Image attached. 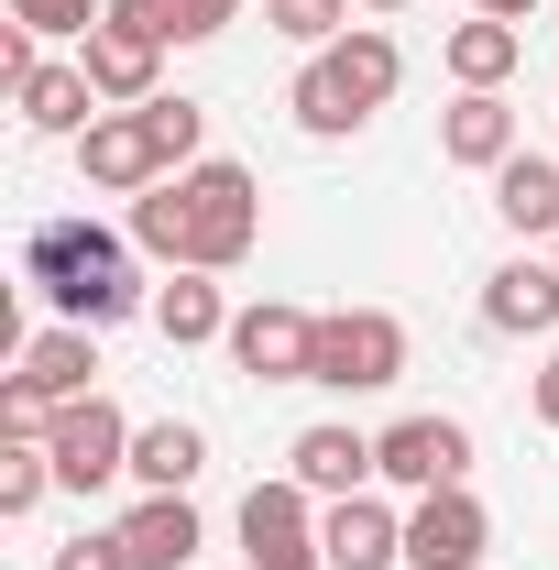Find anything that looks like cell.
Masks as SVG:
<instances>
[{"label": "cell", "instance_id": "6da1fadb", "mask_svg": "<svg viewBox=\"0 0 559 570\" xmlns=\"http://www.w3.org/2000/svg\"><path fill=\"white\" fill-rule=\"evenodd\" d=\"M264 242V187H253V165H187V176H165V187H143L133 198V253L154 264H198V275H231L242 253Z\"/></svg>", "mask_w": 559, "mask_h": 570}, {"label": "cell", "instance_id": "7a4b0ae2", "mask_svg": "<svg viewBox=\"0 0 559 570\" xmlns=\"http://www.w3.org/2000/svg\"><path fill=\"white\" fill-rule=\"evenodd\" d=\"M22 285L77 318V330H121V318H154V296L133 275V242L121 230H99V219H45L33 242H22Z\"/></svg>", "mask_w": 559, "mask_h": 570}, {"label": "cell", "instance_id": "3957f363", "mask_svg": "<svg viewBox=\"0 0 559 570\" xmlns=\"http://www.w3.org/2000/svg\"><path fill=\"white\" fill-rule=\"evenodd\" d=\"M395 88H406V45H395L384 22H351L341 45H318V56L296 67L285 110H296V132H307V142H351Z\"/></svg>", "mask_w": 559, "mask_h": 570}, {"label": "cell", "instance_id": "277c9868", "mask_svg": "<svg viewBox=\"0 0 559 570\" xmlns=\"http://www.w3.org/2000/svg\"><path fill=\"white\" fill-rule=\"evenodd\" d=\"M307 384H330V395H384V384H406V318H395V307H330Z\"/></svg>", "mask_w": 559, "mask_h": 570}, {"label": "cell", "instance_id": "5b68a950", "mask_svg": "<svg viewBox=\"0 0 559 570\" xmlns=\"http://www.w3.org/2000/svg\"><path fill=\"white\" fill-rule=\"evenodd\" d=\"M45 450H56V483L67 494H99V483H133V417L110 395H77L45 417Z\"/></svg>", "mask_w": 559, "mask_h": 570}, {"label": "cell", "instance_id": "8992f818", "mask_svg": "<svg viewBox=\"0 0 559 570\" xmlns=\"http://www.w3.org/2000/svg\"><path fill=\"white\" fill-rule=\"evenodd\" d=\"M373 472L395 483V494H450V483H472V428L461 417H395L373 428Z\"/></svg>", "mask_w": 559, "mask_h": 570}, {"label": "cell", "instance_id": "52a82bcc", "mask_svg": "<svg viewBox=\"0 0 559 570\" xmlns=\"http://www.w3.org/2000/svg\"><path fill=\"white\" fill-rule=\"evenodd\" d=\"M219 352H231V373H253V384H307V373H318V318L285 307V296H253Z\"/></svg>", "mask_w": 559, "mask_h": 570}, {"label": "cell", "instance_id": "ba28073f", "mask_svg": "<svg viewBox=\"0 0 559 570\" xmlns=\"http://www.w3.org/2000/svg\"><path fill=\"white\" fill-rule=\"evenodd\" d=\"M231 538H242V560H253V570H296V560H318V494H307L296 472H275V483H253V494H242Z\"/></svg>", "mask_w": 559, "mask_h": 570}, {"label": "cell", "instance_id": "9c48e42d", "mask_svg": "<svg viewBox=\"0 0 559 570\" xmlns=\"http://www.w3.org/2000/svg\"><path fill=\"white\" fill-rule=\"evenodd\" d=\"M483 549H493V515L472 483L406 504V570H483Z\"/></svg>", "mask_w": 559, "mask_h": 570}, {"label": "cell", "instance_id": "30bf717a", "mask_svg": "<svg viewBox=\"0 0 559 570\" xmlns=\"http://www.w3.org/2000/svg\"><path fill=\"white\" fill-rule=\"evenodd\" d=\"M318 560L330 570H406V504H384V494L318 504Z\"/></svg>", "mask_w": 559, "mask_h": 570}, {"label": "cell", "instance_id": "8fae6325", "mask_svg": "<svg viewBox=\"0 0 559 570\" xmlns=\"http://www.w3.org/2000/svg\"><path fill=\"white\" fill-rule=\"evenodd\" d=\"M285 472L307 483L318 504H341V494H373L384 472H373V428H351V417H318V428H296L285 439Z\"/></svg>", "mask_w": 559, "mask_h": 570}, {"label": "cell", "instance_id": "7c38bea8", "mask_svg": "<svg viewBox=\"0 0 559 570\" xmlns=\"http://www.w3.org/2000/svg\"><path fill=\"white\" fill-rule=\"evenodd\" d=\"M77 176L99 187V198H143V187H165V154L143 132V110H99L88 132H77Z\"/></svg>", "mask_w": 559, "mask_h": 570}, {"label": "cell", "instance_id": "4fadbf2b", "mask_svg": "<svg viewBox=\"0 0 559 570\" xmlns=\"http://www.w3.org/2000/svg\"><path fill=\"white\" fill-rule=\"evenodd\" d=\"M77 67L99 88V110H143V99H165L154 77H165V33H133V22H99L88 45H77Z\"/></svg>", "mask_w": 559, "mask_h": 570}, {"label": "cell", "instance_id": "5bb4252c", "mask_svg": "<svg viewBox=\"0 0 559 570\" xmlns=\"http://www.w3.org/2000/svg\"><path fill=\"white\" fill-rule=\"evenodd\" d=\"M439 154H450L461 176L516 165V154H527V142H516V99H504V88H461V99L439 110Z\"/></svg>", "mask_w": 559, "mask_h": 570}, {"label": "cell", "instance_id": "9a60e30c", "mask_svg": "<svg viewBox=\"0 0 559 570\" xmlns=\"http://www.w3.org/2000/svg\"><path fill=\"white\" fill-rule=\"evenodd\" d=\"M11 384H22V395H45V406L99 395V330H77V318L33 330V341H22V362H11Z\"/></svg>", "mask_w": 559, "mask_h": 570}, {"label": "cell", "instance_id": "2e32d148", "mask_svg": "<svg viewBox=\"0 0 559 570\" xmlns=\"http://www.w3.org/2000/svg\"><path fill=\"white\" fill-rule=\"evenodd\" d=\"M483 330H504V341L559 330V253H516V264H493V275H483Z\"/></svg>", "mask_w": 559, "mask_h": 570}, {"label": "cell", "instance_id": "e0dca14e", "mask_svg": "<svg viewBox=\"0 0 559 570\" xmlns=\"http://www.w3.org/2000/svg\"><path fill=\"white\" fill-rule=\"evenodd\" d=\"M198 549H209V527H198L187 494H133V515H121V560L133 570H187Z\"/></svg>", "mask_w": 559, "mask_h": 570}, {"label": "cell", "instance_id": "ac0fdd59", "mask_svg": "<svg viewBox=\"0 0 559 570\" xmlns=\"http://www.w3.org/2000/svg\"><path fill=\"white\" fill-rule=\"evenodd\" d=\"M231 296H219V275H198V264H176V285H154V341L165 352H209V341H231Z\"/></svg>", "mask_w": 559, "mask_h": 570}, {"label": "cell", "instance_id": "d6986e66", "mask_svg": "<svg viewBox=\"0 0 559 570\" xmlns=\"http://www.w3.org/2000/svg\"><path fill=\"white\" fill-rule=\"evenodd\" d=\"M11 110H22V132L77 142L88 121H99V88H88V67H56V56H45V67H33L22 88H11Z\"/></svg>", "mask_w": 559, "mask_h": 570}, {"label": "cell", "instance_id": "ffe728a7", "mask_svg": "<svg viewBox=\"0 0 559 570\" xmlns=\"http://www.w3.org/2000/svg\"><path fill=\"white\" fill-rule=\"evenodd\" d=\"M493 219L516 242H559V154H516L493 165Z\"/></svg>", "mask_w": 559, "mask_h": 570}, {"label": "cell", "instance_id": "44dd1931", "mask_svg": "<svg viewBox=\"0 0 559 570\" xmlns=\"http://www.w3.org/2000/svg\"><path fill=\"white\" fill-rule=\"evenodd\" d=\"M439 67L461 77V88H504V77L527 67V22H493V11H472V22H450Z\"/></svg>", "mask_w": 559, "mask_h": 570}, {"label": "cell", "instance_id": "7402d4cb", "mask_svg": "<svg viewBox=\"0 0 559 570\" xmlns=\"http://www.w3.org/2000/svg\"><path fill=\"white\" fill-rule=\"evenodd\" d=\"M198 472H209V439H198L187 417H143L133 428V483L143 494H187Z\"/></svg>", "mask_w": 559, "mask_h": 570}, {"label": "cell", "instance_id": "603a6c76", "mask_svg": "<svg viewBox=\"0 0 559 570\" xmlns=\"http://www.w3.org/2000/svg\"><path fill=\"white\" fill-rule=\"evenodd\" d=\"M143 132H154V154H165V176L209 165V110H198V99H143Z\"/></svg>", "mask_w": 559, "mask_h": 570}, {"label": "cell", "instance_id": "cb8c5ba5", "mask_svg": "<svg viewBox=\"0 0 559 570\" xmlns=\"http://www.w3.org/2000/svg\"><path fill=\"white\" fill-rule=\"evenodd\" d=\"M56 494V450L45 439H0V515H33Z\"/></svg>", "mask_w": 559, "mask_h": 570}, {"label": "cell", "instance_id": "d4e9b609", "mask_svg": "<svg viewBox=\"0 0 559 570\" xmlns=\"http://www.w3.org/2000/svg\"><path fill=\"white\" fill-rule=\"evenodd\" d=\"M264 22H275L285 45L318 56V45H341V33H351V0H264Z\"/></svg>", "mask_w": 559, "mask_h": 570}, {"label": "cell", "instance_id": "484cf974", "mask_svg": "<svg viewBox=\"0 0 559 570\" xmlns=\"http://www.w3.org/2000/svg\"><path fill=\"white\" fill-rule=\"evenodd\" d=\"M11 22H22V33H77V45H88V33L110 22V0H11Z\"/></svg>", "mask_w": 559, "mask_h": 570}, {"label": "cell", "instance_id": "4316f807", "mask_svg": "<svg viewBox=\"0 0 559 570\" xmlns=\"http://www.w3.org/2000/svg\"><path fill=\"white\" fill-rule=\"evenodd\" d=\"M45 570H133V560H121V527H77Z\"/></svg>", "mask_w": 559, "mask_h": 570}, {"label": "cell", "instance_id": "83f0119b", "mask_svg": "<svg viewBox=\"0 0 559 570\" xmlns=\"http://www.w3.org/2000/svg\"><path fill=\"white\" fill-rule=\"evenodd\" d=\"M231 22H242V0H176V45H209Z\"/></svg>", "mask_w": 559, "mask_h": 570}, {"label": "cell", "instance_id": "f1b7e54d", "mask_svg": "<svg viewBox=\"0 0 559 570\" xmlns=\"http://www.w3.org/2000/svg\"><path fill=\"white\" fill-rule=\"evenodd\" d=\"M527 406H538V428H559V362H538V384H527Z\"/></svg>", "mask_w": 559, "mask_h": 570}, {"label": "cell", "instance_id": "f546056e", "mask_svg": "<svg viewBox=\"0 0 559 570\" xmlns=\"http://www.w3.org/2000/svg\"><path fill=\"white\" fill-rule=\"evenodd\" d=\"M472 11H493V22H538V0H472Z\"/></svg>", "mask_w": 559, "mask_h": 570}, {"label": "cell", "instance_id": "4dcf8cb0", "mask_svg": "<svg viewBox=\"0 0 559 570\" xmlns=\"http://www.w3.org/2000/svg\"><path fill=\"white\" fill-rule=\"evenodd\" d=\"M362 11H406V0H362Z\"/></svg>", "mask_w": 559, "mask_h": 570}, {"label": "cell", "instance_id": "1f68e13d", "mask_svg": "<svg viewBox=\"0 0 559 570\" xmlns=\"http://www.w3.org/2000/svg\"><path fill=\"white\" fill-rule=\"evenodd\" d=\"M296 570H330V560H296Z\"/></svg>", "mask_w": 559, "mask_h": 570}, {"label": "cell", "instance_id": "d6a6232c", "mask_svg": "<svg viewBox=\"0 0 559 570\" xmlns=\"http://www.w3.org/2000/svg\"><path fill=\"white\" fill-rule=\"evenodd\" d=\"M549 253H559V242H549Z\"/></svg>", "mask_w": 559, "mask_h": 570}]
</instances>
